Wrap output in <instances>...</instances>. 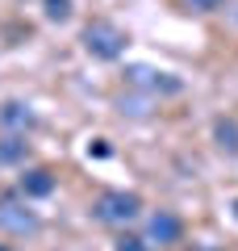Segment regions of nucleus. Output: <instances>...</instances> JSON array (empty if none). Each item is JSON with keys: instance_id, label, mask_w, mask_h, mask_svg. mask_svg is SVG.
Segmentation results:
<instances>
[{"instance_id": "1", "label": "nucleus", "mask_w": 238, "mask_h": 251, "mask_svg": "<svg viewBox=\"0 0 238 251\" xmlns=\"http://www.w3.org/2000/svg\"><path fill=\"white\" fill-rule=\"evenodd\" d=\"M138 214H142V197L138 193H125V188L100 193L92 201V218L105 222V226H130V222H138Z\"/></svg>"}, {"instance_id": "2", "label": "nucleus", "mask_w": 238, "mask_h": 251, "mask_svg": "<svg viewBox=\"0 0 238 251\" xmlns=\"http://www.w3.org/2000/svg\"><path fill=\"white\" fill-rule=\"evenodd\" d=\"M125 42H130V38H125L113 21H88V25H84V50H88L92 59H100V63L121 59Z\"/></svg>"}, {"instance_id": "3", "label": "nucleus", "mask_w": 238, "mask_h": 251, "mask_svg": "<svg viewBox=\"0 0 238 251\" xmlns=\"http://www.w3.org/2000/svg\"><path fill=\"white\" fill-rule=\"evenodd\" d=\"M25 201L29 197H21V193L17 197H13V193L0 197V230H9V234H34L38 230V214L25 205Z\"/></svg>"}, {"instance_id": "4", "label": "nucleus", "mask_w": 238, "mask_h": 251, "mask_svg": "<svg viewBox=\"0 0 238 251\" xmlns=\"http://www.w3.org/2000/svg\"><path fill=\"white\" fill-rule=\"evenodd\" d=\"M125 84H134V88H142V92H180L184 84L176 80V75H167V72H155V67H125Z\"/></svg>"}, {"instance_id": "5", "label": "nucleus", "mask_w": 238, "mask_h": 251, "mask_svg": "<svg viewBox=\"0 0 238 251\" xmlns=\"http://www.w3.org/2000/svg\"><path fill=\"white\" fill-rule=\"evenodd\" d=\"M184 234V222H180L171 209H155L146 222V243H159V247H167V243H180Z\"/></svg>"}, {"instance_id": "6", "label": "nucleus", "mask_w": 238, "mask_h": 251, "mask_svg": "<svg viewBox=\"0 0 238 251\" xmlns=\"http://www.w3.org/2000/svg\"><path fill=\"white\" fill-rule=\"evenodd\" d=\"M0 130L4 134H25V130H34V109L25 100H4L0 105Z\"/></svg>"}, {"instance_id": "7", "label": "nucleus", "mask_w": 238, "mask_h": 251, "mask_svg": "<svg viewBox=\"0 0 238 251\" xmlns=\"http://www.w3.org/2000/svg\"><path fill=\"white\" fill-rule=\"evenodd\" d=\"M17 193H21V197H50V193H54V172H50V168H29V172H21Z\"/></svg>"}, {"instance_id": "8", "label": "nucleus", "mask_w": 238, "mask_h": 251, "mask_svg": "<svg viewBox=\"0 0 238 251\" xmlns=\"http://www.w3.org/2000/svg\"><path fill=\"white\" fill-rule=\"evenodd\" d=\"M213 143L226 155H238V117H217L213 122Z\"/></svg>"}, {"instance_id": "9", "label": "nucleus", "mask_w": 238, "mask_h": 251, "mask_svg": "<svg viewBox=\"0 0 238 251\" xmlns=\"http://www.w3.org/2000/svg\"><path fill=\"white\" fill-rule=\"evenodd\" d=\"M29 151L25 134H4V143H0V163H21Z\"/></svg>"}, {"instance_id": "10", "label": "nucleus", "mask_w": 238, "mask_h": 251, "mask_svg": "<svg viewBox=\"0 0 238 251\" xmlns=\"http://www.w3.org/2000/svg\"><path fill=\"white\" fill-rule=\"evenodd\" d=\"M113 251H150V243H146V239H138V234H117Z\"/></svg>"}, {"instance_id": "11", "label": "nucleus", "mask_w": 238, "mask_h": 251, "mask_svg": "<svg viewBox=\"0 0 238 251\" xmlns=\"http://www.w3.org/2000/svg\"><path fill=\"white\" fill-rule=\"evenodd\" d=\"M46 4V17L50 21H67L71 17V0H42Z\"/></svg>"}, {"instance_id": "12", "label": "nucleus", "mask_w": 238, "mask_h": 251, "mask_svg": "<svg viewBox=\"0 0 238 251\" xmlns=\"http://www.w3.org/2000/svg\"><path fill=\"white\" fill-rule=\"evenodd\" d=\"M184 9H192V13H217L221 0H184Z\"/></svg>"}, {"instance_id": "13", "label": "nucleus", "mask_w": 238, "mask_h": 251, "mask_svg": "<svg viewBox=\"0 0 238 251\" xmlns=\"http://www.w3.org/2000/svg\"><path fill=\"white\" fill-rule=\"evenodd\" d=\"M188 251H217V247H188Z\"/></svg>"}, {"instance_id": "14", "label": "nucleus", "mask_w": 238, "mask_h": 251, "mask_svg": "<svg viewBox=\"0 0 238 251\" xmlns=\"http://www.w3.org/2000/svg\"><path fill=\"white\" fill-rule=\"evenodd\" d=\"M0 251H17V247H9V243H0Z\"/></svg>"}, {"instance_id": "15", "label": "nucleus", "mask_w": 238, "mask_h": 251, "mask_svg": "<svg viewBox=\"0 0 238 251\" xmlns=\"http://www.w3.org/2000/svg\"><path fill=\"white\" fill-rule=\"evenodd\" d=\"M234 209H238V201H234Z\"/></svg>"}]
</instances>
